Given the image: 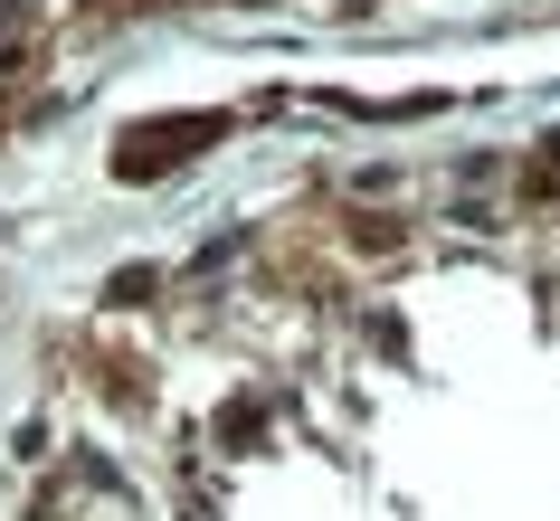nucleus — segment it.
<instances>
[{
	"instance_id": "obj_1",
	"label": "nucleus",
	"mask_w": 560,
	"mask_h": 521,
	"mask_svg": "<svg viewBox=\"0 0 560 521\" xmlns=\"http://www.w3.org/2000/svg\"><path fill=\"white\" fill-rule=\"evenodd\" d=\"M200 143H219V115L143 123V133H124V143H115V171L124 180H162V171H172V152H200Z\"/></svg>"
}]
</instances>
